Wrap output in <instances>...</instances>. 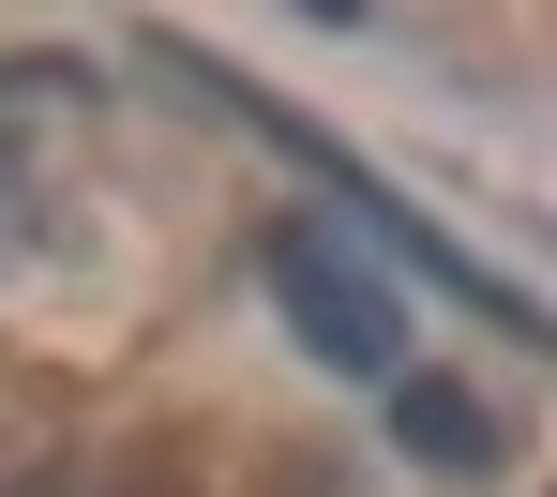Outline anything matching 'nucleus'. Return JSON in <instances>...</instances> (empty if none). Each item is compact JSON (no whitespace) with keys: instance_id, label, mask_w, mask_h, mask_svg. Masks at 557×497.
<instances>
[{"instance_id":"nucleus-1","label":"nucleus","mask_w":557,"mask_h":497,"mask_svg":"<svg viewBox=\"0 0 557 497\" xmlns=\"http://www.w3.org/2000/svg\"><path fill=\"white\" fill-rule=\"evenodd\" d=\"M272 301L286 332L332 362V377H376V393H407V287L376 272V257H347V226H272Z\"/></svg>"},{"instance_id":"nucleus-2","label":"nucleus","mask_w":557,"mask_h":497,"mask_svg":"<svg viewBox=\"0 0 557 497\" xmlns=\"http://www.w3.org/2000/svg\"><path fill=\"white\" fill-rule=\"evenodd\" d=\"M392 437H407V452H422V468H497V422H482V407L453 393V377H407V393H392Z\"/></svg>"}]
</instances>
